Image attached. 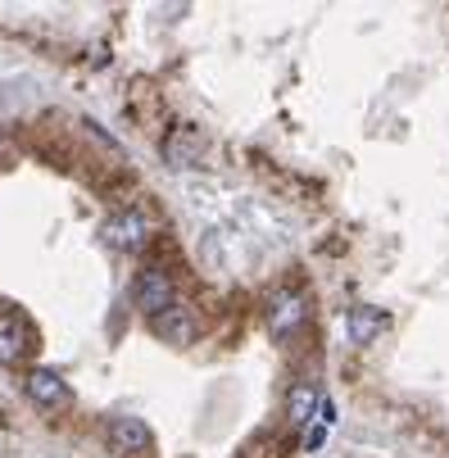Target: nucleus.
<instances>
[{
	"mask_svg": "<svg viewBox=\"0 0 449 458\" xmlns=\"http://www.w3.org/2000/svg\"><path fill=\"white\" fill-rule=\"evenodd\" d=\"M132 300H137V309L146 318H155V313H164V309L177 304V282L164 268H141L137 282H132Z\"/></svg>",
	"mask_w": 449,
	"mask_h": 458,
	"instance_id": "obj_1",
	"label": "nucleus"
},
{
	"mask_svg": "<svg viewBox=\"0 0 449 458\" xmlns=\"http://www.w3.org/2000/svg\"><path fill=\"white\" fill-rule=\"evenodd\" d=\"M155 236V218L146 209H118L105 218V241L118 250H141Z\"/></svg>",
	"mask_w": 449,
	"mask_h": 458,
	"instance_id": "obj_2",
	"label": "nucleus"
},
{
	"mask_svg": "<svg viewBox=\"0 0 449 458\" xmlns=\"http://www.w3.org/2000/svg\"><path fill=\"white\" fill-rule=\"evenodd\" d=\"M264 318H268V332L277 341H291L300 327H304V318H309V304H304L300 291H277V295H268Z\"/></svg>",
	"mask_w": 449,
	"mask_h": 458,
	"instance_id": "obj_3",
	"label": "nucleus"
},
{
	"mask_svg": "<svg viewBox=\"0 0 449 458\" xmlns=\"http://www.w3.org/2000/svg\"><path fill=\"white\" fill-rule=\"evenodd\" d=\"M37 336H32V322L14 309H0V363H23L32 354Z\"/></svg>",
	"mask_w": 449,
	"mask_h": 458,
	"instance_id": "obj_4",
	"label": "nucleus"
},
{
	"mask_svg": "<svg viewBox=\"0 0 449 458\" xmlns=\"http://www.w3.org/2000/svg\"><path fill=\"white\" fill-rule=\"evenodd\" d=\"M23 386H28V400H32L37 409H69V404H73L69 381H64L55 368H32Z\"/></svg>",
	"mask_w": 449,
	"mask_h": 458,
	"instance_id": "obj_5",
	"label": "nucleus"
},
{
	"mask_svg": "<svg viewBox=\"0 0 449 458\" xmlns=\"http://www.w3.org/2000/svg\"><path fill=\"white\" fill-rule=\"evenodd\" d=\"M150 332H155L159 341H168V345H191V341L200 336V322H196V313L177 300L173 309H164V313L150 318Z\"/></svg>",
	"mask_w": 449,
	"mask_h": 458,
	"instance_id": "obj_6",
	"label": "nucleus"
},
{
	"mask_svg": "<svg viewBox=\"0 0 449 458\" xmlns=\"http://www.w3.org/2000/svg\"><path fill=\"white\" fill-rule=\"evenodd\" d=\"M105 436H109V445L118 449V454H146L150 445H155V436H150V427L141 422V418H114L109 427H105Z\"/></svg>",
	"mask_w": 449,
	"mask_h": 458,
	"instance_id": "obj_7",
	"label": "nucleus"
},
{
	"mask_svg": "<svg viewBox=\"0 0 449 458\" xmlns=\"http://www.w3.org/2000/svg\"><path fill=\"white\" fill-rule=\"evenodd\" d=\"M386 313H381L377 304H354L350 313H345V332H350V341L354 345H372L381 332H386Z\"/></svg>",
	"mask_w": 449,
	"mask_h": 458,
	"instance_id": "obj_8",
	"label": "nucleus"
},
{
	"mask_svg": "<svg viewBox=\"0 0 449 458\" xmlns=\"http://www.w3.org/2000/svg\"><path fill=\"white\" fill-rule=\"evenodd\" d=\"M318 404H323L318 386H313V381H295V386H291V395H286V418H291V427L313 422V418H318Z\"/></svg>",
	"mask_w": 449,
	"mask_h": 458,
	"instance_id": "obj_9",
	"label": "nucleus"
},
{
	"mask_svg": "<svg viewBox=\"0 0 449 458\" xmlns=\"http://www.w3.org/2000/svg\"><path fill=\"white\" fill-rule=\"evenodd\" d=\"M200 150H205V141H200L196 127H177V132L164 141V155H168V164H173V168L196 164V159H200Z\"/></svg>",
	"mask_w": 449,
	"mask_h": 458,
	"instance_id": "obj_10",
	"label": "nucleus"
}]
</instances>
